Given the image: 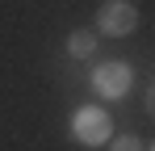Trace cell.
Listing matches in <instances>:
<instances>
[{
	"label": "cell",
	"mask_w": 155,
	"mask_h": 151,
	"mask_svg": "<svg viewBox=\"0 0 155 151\" xmlns=\"http://www.w3.org/2000/svg\"><path fill=\"white\" fill-rule=\"evenodd\" d=\"M71 139L84 143V147H101V143L113 139V118L97 105H80L71 113Z\"/></svg>",
	"instance_id": "obj_1"
},
{
	"label": "cell",
	"mask_w": 155,
	"mask_h": 151,
	"mask_svg": "<svg viewBox=\"0 0 155 151\" xmlns=\"http://www.w3.org/2000/svg\"><path fill=\"white\" fill-rule=\"evenodd\" d=\"M97 29L105 38H130L138 29V4L134 0H105L97 8Z\"/></svg>",
	"instance_id": "obj_2"
},
{
	"label": "cell",
	"mask_w": 155,
	"mask_h": 151,
	"mask_svg": "<svg viewBox=\"0 0 155 151\" xmlns=\"http://www.w3.org/2000/svg\"><path fill=\"white\" fill-rule=\"evenodd\" d=\"M130 84H134V72H130L122 59H109V63H97L92 67V88L105 101H126Z\"/></svg>",
	"instance_id": "obj_3"
},
{
	"label": "cell",
	"mask_w": 155,
	"mask_h": 151,
	"mask_svg": "<svg viewBox=\"0 0 155 151\" xmlns=\"http://www.w3.org/2000/svg\"><path fill=\"white\" fill-rule=\"evenodd\" d=\"M67 55L71 59H92L97 55V34L92 29H71L67 34Z\"/></svg>",
	"instance_id": "obj_4"
},
{
	"label": "cell",
	"mask_w": 155,
	"mask_h": 151,
	"mask_svg": "<svg viewBox=\"0 0 155 151\" xmlns=\"http://www.w3.org/2000/svg\"><path fill=\"white\" fill-rule=\"evenodd\" d=\"M109 151H147V147H143V139H138V134H122V139H113V143H109Z\"/></svg>",
	"instance_id": "obj_5"
},
{
	"label": "cell",
	"mask_w": 155,
	"mask_h": 151,
	"mask_svg": "<svg viewBox=\"0 0 155 151\" xmlns=\"http://www.w3.org/2000/svg\"><path fill=\"white\" fill-rule=\"evenodd\" d=\"M143 109H147V113H151V118H155V84H151V88H147V97H143Z\"/></svg>",
	"instance_id": "obj_6"
},
{
	"label": "cell",
	"mask_w": 155,
	"mask_h": 151,
	"mask_svg": "<svg viewBox=\"0 0 155 151\" xmlns=\"http://www.w3.org/2000/svg\"><path fill=\"white\" fill-rule=\"evenodd\" d=\"M147 151H155V143H151V147H147Z\"/></svg>",
	"instance_id": "obj_7"
}]
</instances>
